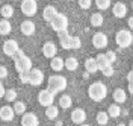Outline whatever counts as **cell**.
<instances>
[{"label": "cell", "mask_w": 133, "mask_h": 126, "mask_svg": "<svg viewBox=\"0 0 133 126\" xmlns=\"http://www.w3.org/2000/svg\"><path fill=\"white\" fill-rule=\"evenodd\" d=\"M71 49H80L82 47V41L79 37H71V43H70Z\"/></svg>", "instance_id": "cell-34"}, {"label": "cell", "mask_w": 133, "mask_h": 126, "mask_svg": "<svg viewBox=\"0 0 133 126\" xmlns=\"http://www.w3.org/2000/svg\"><path fill=\"white\" fill-rule=\"evenodd\" d=\"M20 47H18V43L15 41V40H6V41L3 43V52H5V55L6 56H14L17 53V50H18Z\"/></svg>", "instance_id": "cell-10"}, {"label": "cell", "mask_w": 133, "mask_h": 126, "mask_svg": "<svg viewBox=\"0 0 133 126\" xmlns=\"http://www.w3.org/2000/svg\"><path fill=\"white\" fill-rule=\"evenodd\" d=\"M108 122H109L108 114H106L104 111H100L98 114H97V123L101 125V126H104V125H108Z\"/></svg>", "instance_id": "cell-32"}, {"label": "cell", "mask_w": 133, "mask_h": 126, "mask_svg": "<svg viewBox=\"0 0 133 126\" xmlns=\"http://www.w3.org/2000/svg\"><path fill=\"white\" fill-rule=\"evenodd\" d=\"M104 56H106V59H108V62L110 64V65L116 61V53L115 52H112V50H109L108 53H104Z\"/></svg>", "instance_id": "cell-36"}, {"label": "cell", "mask_w": 133, "mask_h": 126, "mask_svg": "<svg viewBox=\"0 0 133 126\" xmlns=\"http://www.w3.org/2000/svg\"><path fill=\"white\" fill-rule=\"evenodd\" d=\"M58 116H59V108L56 106V105H50V106H47V109H45V117L50 118V120H55Z\"/></svg>", "instance_id": "cell-24"}, {"label": "cell", "mask_w": 133, "mask_h": 126, "mask_svg": "<svg viewBox=\"0 0 133 126\" xmlns=\"http://www.w3.org/2000/svg\"><path fill=\"white\" fill-rule=\"evenodd\" d=\"M108 43H109L108 35L103 34V32H97L92 37V44H94L95 49H104V47H108Z\"/></svg>", "instance_id": "cell-9"}, {"label": "cell", "mask_w": 133, "mask_h": 126, "mask_svg": "<svg viewBox=\"0 0 133 126\" xmlns=\"http://www.w3.org/2000/svg\"><path fill=\"white\" fill-rule=\"evenodd\" d=\"M85 68H86V73H95V71H98V68H97V64H95V59L94 58H88L85 61Z\"/></svg>", "instance_id": "cell-26"}, {"label": "cell", "mask_w": 133, "mask_h": 126, "mask_svg": "<svg viewBox=\"0 0 133 126\" xmlns=\"http://www.w3.org/2000/svg\"><path fill=\"white\" fill-rule=\"evenodd\" d=\"M58 15V9L55 8V6H51V5H49V6H45L44 8V11H42V18L45 20V21H51L53 18Z\"/></svg>", "instance_id": "cell-17"}, {"label": "cell", "mask_w": 133, "mask_h": 126, "mask_svg": "<svg viewBox=\"0 0 133 126\" xmlns=\"http://www.w3.org/2000/svg\"><path fill=\"white\" fill-rule=\"evenodd\" d=\"M95 6L100 11H106L110 6V0H95Z\"/></svg>", "instance_id": "cell-33"}, {"label": "cell", "mask_w": 133, "mask_h": 126, "mask_svg": "<svg viewBox=\"0 0 133 126\" xmlns=\"http://www.w3.org/2000/svg\"><path fill=\"white\" fill-rule=\"evenodd\" d=\"M6 102H15L17 100V91L14 88H9V90H5V96H3Z\"/></svg>", "instance_id": "cell-31"}, {"label": "cell", "mask_w": 133, "mask_h": 126, "mask_svg": "<svg viewBox=\"0 0 133 126\" xmlns=\"http://www.w3.org/2000/svg\"><path fill=\"white\" fill-rule=\"evenodd\" d=\"M92 5V0H79V6L82 9H89Z\"/></svg>", "instance_id": "cell-37"}, {"label": "cell", "mask_w": 133, "mask_h": 126, "mask_svg": "<svg viewBox=\"0 0 133 126\" xmlns=\"http://www.w3.org/2000/svg\"><path fill=\"white\" fill-rule=\"evenodd\" d=\"M50 26H51V29L55 31V32H64L68 29V18H66L65 14H61L58 12V15L53 18L51 21H50Z\"/></svg>", "instance_id": "cell-4"}, {"label": "cell", "mask_w": 133, "mask_h": 126, "mask_svg": "<svg viewBox=\"0 0 133 126\" xmlns=\"http://www.w3.org/2000/svg\"><path fill=\"white\" fill-rule=\"evenodd\" d=\"M129 26H130V27L133 26V17H130V18H129Z\"/></svg>", "instance_id": "cell-43"}, {"label": "cell", "mask_w": 133, "mask_h": 126, "mask_svg": "<svg viewBox=\"0 0 133 126\" xmlns=\"http://www.w3.org/2000/svg\"><path fill=\"white\" fill-rule=\"evenodd\" d=\"M56 53H58V47H56V44L53 41H47L42 46V55H44L45 58H49V59L55 58Z\"/></svg>", "instance_id": "cell-11"}, {"label": "cell", "mask_w": 133, "mask_h": 126, "mask_svg": "<svg viewBox=\"0 0 133 126\" xmlns=\"http://www.w3.org/2000/svg\"><path fill=\"white\" fill-rule=\"evenodd\" d=\"M21 126H39V120L33 112H24L21 117Z\"/></svg>", "instance_id": "cell-12"}, {"label": "cell", "mask_w": 133, "mask_h": 126, "mask_svg": "<svg viewBox=\"0 0 133 126\" xmlns=\"http://www.w3.org/2000/svg\"><path fill=\"white\" fill-rule=\"evenodd\" d=\"M12 31V25L9 20H0V35H9Z\"/></svg>", "instance_id": "cell-22"}, {"label": "cell", "mask_w": 133, "mask_h": 126, "mask_svg": "<svg viewBox=\"0 0 133 126\" xmlns=\"http://www.w3.org/2000/svg\"><path fill=\"white\" fill-rule=\"evenodd\" d=\"M77 67H79V61L74 56H70V58L64 59V68L70 70V71H74V70H77Z\"/></svg>", "instance_id": "cell-20"}, {"label": "cell", "mask_w": 133, "mask_h": 126, "mask_svg": "<svg viewBox=\"0 0 133 126\" xmlns=\"http://www.w3.org/2000/svg\"><path fill=\"white\" fill-rule=\"evenodd\" d=\"M58 35H59V41H61L62 49H65V50H71V46H70V43H71V35H68L66 31L59 32Z\"/></svg>", "instance_id": "cell-18"}, {"label": "cell", "mask_w": 133, "mask_h": 126, "mask_svg": "<svg viewBox=\"0 0 133 126\" xmlns=\"http://www.w3.org/2000/svg\"><path fill=\"white\" fill-rule=\"evenodd\" d=\"M132 79H133V71L130 70V71H129V75H127V81H129V84L132 82Z\"/></svg>", "instance_id": "cell-41"}, {"label": "cell", "mask_w": 133, "mask_h": 126, "mask_svg": "<svg viewBox=\"0 0 133 126\" xmlns=\"http://www.w3.org/2000/svg\"><path fill=\"white\" fill-rule=\"evenodd\" d=\"M79 126H91V125H85V123H82V125H79Z\"/></svg>", "instance_id": "cell-44"}, {"label": "cell", "mask_w": 133, "mask_h": 126, "mask_svg": "<svg viewBox=\"0 0 133 126\" xmlns=\"http://www.w3.org/2000/svg\"><path fill=\"white\" fill-rule=\"evenodd\" d=\"M0 14H2V17L5 18V20H8L14 15V8L11 6V5H3L2 9H0Z\"/></svg>", "instance_id": "cell-28"}, {"label": "cell", "mask_w": 133, "mask_h": 126, "mask_svg": "<svg viewBox=\"0 0 133 126\" xmlns=\"http://www.w3.org/2000/svg\"><path fill=\"white\" fill-rule=\"evenodd\" d=\"M14 62H15V70L18 71V73L30 71V68H32V61H30L29 56H26V53L23 55V56L14 59Z\"/></svg>", "instance_id": "cell-5"}, {"label": "cell", "mask_w": 133, "mask_h": 126, "mask_svg": "<svg viewBox=\"0 0 133 126\" xmlns=\"http://www.w3.org/2000/svg\"><path fill=\"white\" fill-rule=\"evenodd\" d=\"M112 14L116 18H123L127 15V6H125L123 2H116L115 5L112 6Z\"/></svg>", "instance_id": "cell-14"}, {"label": "cell", "mask_w": 133, "mask_h": 126, "mask_svg": "<svg viewBox=\"0 0 133 126\" xmlns=\"http://www.w3.org/2000/svg\"><path fill=\"white\" fill-rule=\"evenodd\" d=\"M59 105H61V108H64V109L71 108V105H73V99H71V96H70V94H64V96H61V99H59Z\"/></svg>", "instance_id": "cell-25"}, {"label": "cell", "mask_w": 133, "mask_h": 126, "mask_svg": "<svg viewBox=\"0 0 133 126\" xmlns=\"http://www.w3.org/2000/svg\"><path fill=\"white\" fill-rule=\"evenodd\" d=\"M38 102H39V105L42 106H50V105H53V102H55V94L53 93H50L47 88L45 90H41V91L38 93Z\"/></svg>", "instance_id": "cell-7"}, {"label": "cell", "mask_w": 133, "mask_h": 126, "mask_svg": "<svg viewBox=\"0 0 133 126\" xmlns=\"http://www.w3.org/2000/svg\"><path fill=\"white\" fill-rule=\"evenodd\" d=\"M38 11V3L36 0H23L21 2V12L27 15V17H32L36 14Z\"/></svg>", "instance_id": "cell-6"}, {"label": "cell", "mask_w": 133, "mask_h": 126, "mask_svg": "<svg viewBox=\"0 0 133 126\" xmlns=\"http://www.w3.org/2000/svg\"><path fill=\"white\" fill-rule=\"evenodd\" d=\"M101 73H103V76H106V77H110V76H114V73H115V68L112 67V65H108V67L101 68Z\"/></svg>", "instance_id": "cell-35"}, {"label": "cell", "mask_w": 133, "mask_h": 126, "mask_svg": "<svg viewBox=\"0 0 133 126\" xmlns=\"http://www.w3.org/2000/svg\"><path fill=\"white\" fill-rule=\"evenodd\" d=\"M5 96V87H3V84H2V81H0V99Z\"/></svg>", "instance_id": "cell-40"}, {"label": "cell", "mask_w": 133, "mask_h": 126, "mask_svg": "<svg viewBox=\"0 0 133 126\" xmlns=\"http://www.w3.org/2000/svg\"><path fill=\"white\" fill-rule=\"evenodd\" d=\"M112 97H114V102L115 103H124L127 100V94L123 88H116L115 91L112 93Z\"/></svg>", "instance_id": "cell-19"}, {"label": "cell", "mask_w": 133, "mask_h": 126, "mask_svg": "<svg viewBox=\"0 0 133 126\" xmlns=\"http://www.w3.org/2000/svg\"><path fill=\"white\" fill-rule=\"evenodd\" d=\"M103 21H104V18L100 12H95V14L91 15V26H94V27H100L103 25Z\"/></svg>", "instance_id": "cell-29"}, {"label": "cell", "mask_w": 133, "mask_h": 126, "mask_svg": "<svg viewBox=\"0 0 133 126\" xmlns=\"http://www.w3.org/2000/svg\"><path fill=\"white\" fill-rule=\"evenodd\" d=\"M44 81V73H42L39 68H30L29 71V82L27 84L33 85V87H38V85L42 84Z\"/></svg>", "instance_id": "cell-8"}, {"label": "cell", "mask_w": 133, "mask_h": 126, "mask_svg": "<svg viewBox=\"0 0 133 126\" xmlns=\"http://www.w3.org/2000/svg\"><path fill=\"white\" fill-rule=\"evenodd\" d=\"M129 93H130V94L133 93V84H132V82L129 84Z\"/></svg>", "instance_id": "cell-42"}, {"label": "cell", "mask_w": 133, "mask_h": 126, "mask_svg": "<svg viewBox=\"0 0 133 126\" xmlns=\"http://www.w3.org/2000/svg\"><path fill=\"white\" fill-rule=\"evenodd\" d=\"M14 109L12 106H9V105H5V106H2L0 108V118L3 120V122H11V120H14Z\"/></svg>", "instance_id": "cell-15"}, {"label": "cell", "mask_w": 133, "mask_h": 126, "mask_svg": "<svg viewBox=\"0 0 133 126\" xmlns=\"http://www.w3.org/2000/svg\"><path fill=\"white\" fill-rule=\"evenodd\" d=\"M50 67H51V70H55V71L64 70V59L59 58V56L51 58V61H50Z\"/></svg>", "instance_id": "cell-21"}, {"label": "cell", "mask_w": 133, "mask_h": 126, "mask_svg": "<svg viewBox=\"0 0 133 126\" xmlns=\"http://www.w3.org/2000/svg\"><path fill=\"white\" fill-rule=\"evenodd\" d=\"M88 94H89V97L94 102H101L103 99H106V96H108V87L103 84V82L97 81V82H94V84L89 85Z\"/></svg>", "instance_id": "cell-1"}, {"label": "cell", "mask_w": 133, "mask_h": 126, "mask_svg": "<svg viewBox=\"0 0 133 126\" xmlns=\"http://www.w3.org/2000/svg\"><path fill=\"white\" fill-rule=\"evenodd\" d=\"M20 29H21V32H23V35H26V37H29V35H33L35 34V23L33 21H30V20H24L23 23H21V26H20Z\"/></svg>", "instance_id": "cell-16"}, {"label": "cell", "mask_w": 133, "mask_h": 126, "mask_svg": "<svg viewBox=\"0 0 133 126\" xmlns=\"http://www.w3.org/2000/svg\"><path fill=\"white\" fill-rule=\"evenodd\" d=\"M12 109H14V114H24L26 112V103L21 102V100H15Z\"/></svg>", "instance_id": "cell-30"}, {"label": "cell", "mask_w": 133, "mask_h": 126, "mask_svg": "<svg viewBox=\"0 0 133 126\" xmlns=\"http://www.w3.org/2000/svg\"><path fill=\"white\" fill-rule=\"evenodd\" d=\"M71 120H73V123H76V125L85 123V120H86V112H85V109L76 108L74 111L71 112Z\"/></svg>", "instance_id": "cell-13"}, {"label": "cell", "mask_w": 133, "mask_h": 126, "mask_svg": "<svg viewBox=\"0 0 133 126\" xmlns=\"http://www.w3.org/2000/svg\"><path fill=\"white\" fill-rule=\"evenodd\" d=\"M20 75V81L23 84H27L29 82V71H24V73H18Z\"/></svg>", "instance_id": "cell-38"}, {"label": "cell", "mask_w": 133, "mask_h": 126, "mask_svg": "<svg viewBox=\"0 0 133 126\" xmlns=\"http://www.w3.org/2000/svg\"><path fill=\"white\" fill-rule=\"evenodd\" d=\"M94 59H95V64H97V68H98V70H101V68L110 65V64L108 62V59H106V56H104V53L97 55V58H94Z\"/></svg>", "instance_id": "cell-27"}, {"label": "cell", "mask_w": 133, "mask_h": 126, "mask_svg": "<svg viewBox=\"0 0 133 126\" xmlns=\"http://www.w3.org/2000/svg\"><path fill=\"white\" fill-rule=\"evenodd\" d=\"M66 88V79L61 75H55L50 76L49 81H47V90L53 94H56L59 91H64Z\"/></svg>", "instance_id": "cell-2"}, {"label": "cell", "mask_w": 133, "mask_h": 126, "mask_svg": "<svg viewBox=\"0 0 133 126\" xmlns=\"http://www.w3.org/2000/svg\"><path fill=\"white\" fill-rule=\"evenodd\" d=\"M116 126H125L124 123H119V125H116Z\"/></svg>", "instance_id": "cell-45"}, {"label": "cell", "mask_w": 133, "mask_h": 126, "mask_svg": "<svg viewBox=\"0 0 133 126\" xmlns=\"http://www.w3.org/2000/svg\"><path fill=\"white\" fill-rule=\"evenodd\" d=\"M115 41H116V44H118L121 49L130 47V46H132V43H133V35H132L130 31H127V29H121L119 32H116Z\"/></svg>", "instance_id": "cell-3"}, {"label": "cell", "mask_w": 133, "mask_h": 126, "mask_svg": "<svg viewBox=\"0 0 133 126\" xmlns=\"http://www.w3.org/2000/svg\"><path fill=\"white\" fill-rule=\"evenodd\" d=\"M106 114H108L109 118L110 117L112 118L119 117V116H121V108H119V105H115V103H114V105H109V109H108Z\"/></svg>", "instance_id": "cell-23"}, {"label": "cell", "mask_w": 133, "mask_h": 126, "mask_svg": "<svg viewBox=\"0 0 133 126\" xmlns=\"http://www.w3.org/2000/svg\"><path fill=\"white\" fill-rule=\"evenodd\" d=\"M8 76V68L5 65H0V79H5Z\"/></svg>", "instance_id": "cell-39"}]
</instances>
